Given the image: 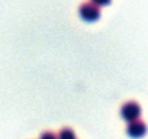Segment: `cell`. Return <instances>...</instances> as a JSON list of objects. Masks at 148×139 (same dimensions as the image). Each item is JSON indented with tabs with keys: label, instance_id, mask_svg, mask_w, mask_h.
Returning <instances> with one entry per match:
<instances>
[{
	"label": "cell",
	"instance_id": "1",
	"mask_svg": "<svg viewBox=\"0 0 148 139\" xmlns=\"http://www.w3.org/2000/svg\"><path fill=\"white\" fill-rule=\"evenodd\" d=\"M139 114H141V107H139V104L135 103V102H128V103H125V104L122 106V109H121V116H122V119H125V120H128V122H132V120L138 119Z\"/></svg>",
	"mask_w": 148,
	"mask_h": 139
},
{
	"label": "cell",
	"instance_id": "2",
	"mask_svg": "<svg viewBox=\"0 0 148 139\" xmlns=\"http://www.w3.org/2000/svg\"><path fill=\"white\" fill-rule=\"evenodd\" d=\"M80 16L86 20V22H95L100 18V10L95 3H84L80 7Z\"/></svg>",
	"mask_w": 148,
	"mask_h": 139
},
{
	"label": "cell",
	"instance_id": "3",
	"mask_svg": "<svg viewBox=\"0 0 148 139\" xmlns=\"http://www.w3.org/2000/svg\"><path fill=\"white\" fill-rule=\"evenodd\" d=\"M126 132H128V135H129L131 138L138 139V138H142V136L145 135L147 127H145V123H144V122H141V120L135 119V120H132V122L129 123V126H128Z\"/></svg>",
	"mask_w": 148,
	"mask_h": 139
},
{
	"label": "cell",
	"instance_id": "4",
	"mask_svg": "<svg viewBox=\"0 0 148 139\" xmlns=\"http://www.w3.org/2000/svg\"><path fill=\"white\" fill-rule=\"evenodd\" d=\"M57 138H58V139H76V135H74V132H73L71 129L65 127V129H62V130L60 132V135H58Z\"/></svg>",
	"mask_w": 148,
	"mask_h": 139
},
{
	"label": "cell",
	"instance_id": "5",
	"mask_svg": "<svg viewBox=\"0 0 148 139\" xmlns=\"http://www.w3.org/2000/svg\"><path fill=\"white\" fill-rule=\"evenodd\" d=\"M92 3H95L96 6H106L110 3V0H92Z\"/></svg>",
	"mask_w": 148,
	"mask_h": 139
},
{
	"label": "cell",
	"instance_id": "6",
	"mask_svg": "<svg viewBox=\"0 0 148 139\" xmlns=\"http://www.w3.org/2000/svg\"><path fill=\"white\" fill-rule=\"evenodd\" d=\"M41 139H58V138L54 133H51V132H45V133L41 135Z\"/></svg>",
	"mask_w": 148,
	"mask_h": 139
}]
</instances>
